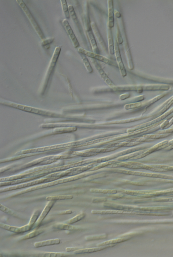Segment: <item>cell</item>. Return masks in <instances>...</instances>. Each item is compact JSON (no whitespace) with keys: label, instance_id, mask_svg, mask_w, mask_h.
Segmentation results:
<instances>
[{"label":"cell","instance_id":"cell-9","mask_svg":"<svg viewBox=\"0 0 173 257\" xmlns=\"http://www.w3.org/2000/svg\"><path fill=\"white\" fill-rule=\"evenodd\" d=\"M1 228L16 233H26L32 230L30 226L28 224L22 227H17L8 225L3 223L0 224Z\"/></svg>","mask_w":173,"mask_h":257},{"label":"cell","instance_id":"cell-35","mask_svg":"<svg viewBox=\"0 0 173 257\" xmlns=\"http://www.w3.org/2000/svg\"><path fill=\"white\" fill-rule=\"evenodd\" d=\"M77 130V128L75 127L57 128L54 129L53 132L56 133H64L74 132Z\"/></svg>","mask_w":173,"mask_h":257},{"label":"cell","instance_id":"cell-33","mask_svg":"<svg viewBox=\"0 0 173 257\" xmlns=\"http://www.w3.org/2000/svg\"><path fill=\"white\" fill-rule=\"evenodd\" d=\"M41 213L40 211L37 210L33 214L28 224V225L30 226L32 229L33 228V226L37 221L38 219L39 218Z\"/></svg>","mask_w":173,"mask_h":257},{"label":"cell","instance_id":"cell-17","mask_svg":"<svg viewBox=\"0 0 173 257\" xmlns=\"http://www.w3.org/2000/svg\"><path fill=\"white\" fill-rule=\"evenodd\" d=\"M115 245H114V244H113V245L99 247L97 248L85 249H81L74 251V254H79L86 253H93L102 251L105 249L113 247Z\"/></svg>","mask_w":173,"mask_h":257},{"label":"cell","instance_id":"cell-41","mask_svg":"<svg viewBox=\"0 0 173 257\" xmlns=\"http://www.w3.org/2000/svg\"><path fill=\"white\" fill-rule=\"evenodd\" d=\"M61 2L62 6V9L66 18L67 19H69L70 18V14L69 9V7L67 5V3L66 0H61Z\"/></svg>","mask_w":173,"mask_h":257},{"label":"cell","instance_id":"cell-34","mask_svg":"<svg viewBox=\"0 0 173 257\" xmlns=\"http://www.w3.org/2000/svg\"><path fill=\"white\" fill-rule=\"evenodd\" d=\"M120 173L128 175L149 176V174L141 172L133 171L124 170H119L117 171Z\"/></svg>","mask_w":173,"mask_h":257},{"label":"cell","instance_id":"cell-4","mask_svg":"<svg viewBox=\"0 0 173 257\" xmlns=\"http://www.w3.org/2000/svg\"><path fill=\"white\" fill-rule=\"evenodd\" d=\"M61 178L60 177H56L50 178H44L39 180H37L36 181H32L28 183L20 184L17 186H11L6 188H4L3 189H1L0 190V192H4L8 191H12L17 190V189H20L21 188H25L27 187H30L34 185L39 184H40L48 183L49 182H52V181L58 180L59 179H61Z\"/></svg>","mask_w":173,"mask_h":257},{"label":"cell","instance_id":"cell-2","mask_svg":"<svg viewBox=\"0 0 173 257\" xmlns=\"http://www.w3.org/2000/svg\"><path fill=\"white\" fill-rule=\"evenodd\" d=\"M83 142L81 141H76L64 143V144L42 147L38 148L25 150H23L19 153H18L17 154L20 155H26L33 153L44 152V151H46L60 149L66 148H67V147H75L79 145L83 144Z\"/></svg>","mask_w":173,"mask_h":257},{"label":"cell","instance_id":"cell-43","mask_svg":"<svg viewBox=\"0 0 173 257\" xmlns=\"http://www.w3.org/2000/svg\"><path fill=\"white\" fill-rule=\"evenodd\" d=\"M90 191L93 193H98L104 194H116L117 191L115 190H107V189H92Z\"/></svg>","mask_w":173,"mask_h":257},{"label":"cell","instance_id":"cell-7","mask_svg":"<svg viewBox=\"0 0 173 257\" xmlns=\"http://www.w3.org/2000/svg\"><path fill=\"white\" fill-rule=\"evenodd\" d=\"M75 156L73 155H51L49 156H47L42 158L39 159H37L33 162L28 163L27 165H26L23 167L24 168H27L32 166L36 165L37 164H39L43 162L49 160H61L66 159H69L75 157Z\"/></svg>","mask_w":173,"mask_h":257},{"label":"cell","instance_id":"cell-19","mask_svg":"<svg viewBox=\"0 0 173 257\" xmlns=\"http://www.w3.org/2000/svg\"><path fill=\"white\" fill-rule=\"evenodd\" d=\"M61 242V239H53L36 242L34 244V246L36 248H39L47 246L59 245V244H60Z\"/></svg>","mask_w":173,"mask_h":257},{"label":"cell","instance_id":"cell-14","mask_svg":"<svg viewBox=\"0 0 173 257\" xmlns=\"http://www.w3.org/2000/svg\"><path fill=\"white\" fill-rule=\"evenodd\" d=\"M91 213L93 214H135V212L131 210H92Z\"/></svg>","mask_w":173,"mask_h":257},{"label":"cell","instance_id":"cell-30","mask_svg":"<svg viewBox=\"0 0 173 257\" xmlns=\"http://www.w3.org/2000/svg\"><path fill=\"white\" fill-rule=\"evenodd\" d=\"M118 167H124L126 168H130V169H141L140 167L130 165L126 162H120L115 164H112V165L109 166V167L111 168H114Z\"/></svg>","mask_w":173,"mask_h":257},{"label":"cell","instance_id":"cell-39","mask_svg":"<svg viewBox=\"0 0 173 257\" xmlns=\"http://www.w3.org/2000/svg\"><path fill=\"white\" fill-rule=\"evenodd\" d=\"M95 164L94 163H91L90 165L86 166L73 168L67 170L66 171L68 172L79 171L82 172L91 169V168L95 165Z\"/></svg>","mask_w":173,"mask_h":257},{"label":"cell","instance_id":"cell-27","mask_svg":"<svg viewBox=\"0 0 173 257\" xmlns=\"http://www.w3.org/2000/svg\"><path fill=\"white\" fill-rule=\"evenodd\" d=\"M129 239L130 238H125L109 240V241H105L102 243L97 244V246L100 247L113 245V244H114L124 242L126 241H127V240Z\"/></svg>","mask_w":173,"mask_h":257},{"label":"cell","instance_id":"cell-45","mask_svg":"<svg viewBox=\"0 0 173 257\" xmlns=\"http://www.w3.org/2000/svg\"><path fill=\"white\" fill-rule=\"evenodd\" d=\"M173 113V108L170 109V110L169 111L166 113H164V114H163L161 116H160L157 119H154L153 120L154 123L155 124L156 123H158V122L161 121L162 120H163L164 119H165L167 117H168V116H169L170 114H171V113Z\"/></svg>","mask_w":173,"mask_h":257},{"label":"cell","instance_id":"cell-28","mask_svg":"<svg viewBox=\"0 0 173 257\" xmlns=\"http://www.w3.org/2000/svg\"><path fill=\"white\" fill-rule=\"evenodd\" d=\"M120 147H114L110 148H106L103 149H94L87 150L84 151L86 153H105L111 152V151L115 150L119 148Z\"/></svg>","mask_w":173,"mask_h":257},{"label":"cell","instance_id":"cell-48","mask_svg":"<svg viewBox=\"0 0 173 257\" xmlns=\"http://www.w3.org/2000/svg\"><path fill=\"white\" fill-rule=\"evenodd\" d=\"M69 9L70 14L71 17L73 19L75 24H79V22L78 20L77 16L76 15L75 13L74 10V7L73 6L69 5Z\"/></svg>","mask_w":173,"mask_h":257},{"label":"cell","instance_id":"cell-22","mask_svg":"<svg viewBox=\"0 0 173 257\" xmlns=\"http://www.w3.org/2000/svg\"><path fill=\"white\" fill-rule=\"evenodd\" d=\"M108 50L111 55L114 54V43L113 40L112 32L111 28H109L108 29Z\"/></svg>","mask_w":173,"mask_h":257},{"label":"cell","instance_id":"cell-47","mask_svg":"<svg viewBox=\"0 0 173 257\" xmlns=\"http://www.w3.org/2000/svg\"><path fill=\"white\" fill-rule=\"evenodd\" d=\"M0 210L2 212L10 215V216H15V214L13 211L6 207V206L1 204H0Z\"/></svg>","mask_w":173,"mask_h":257},{"label":"cell","instance_id":"cell-12","mask_svg":"<svg viewBox=\"0 0 173 257\" xmlns=\"http://www.w3.org/2000/svg\"><path fill=\"white\" fill-rule=\"evenodd\" d=\"M61 48L59 47H56L55 49L51 62L49 67V69L46 75V79L48 80L50 78L54 68L56 64L59 56Z\"/></svg>","mask_w":173,"mask_h":257},{"label":"cell","instance_id":"cell-8","mask_svg":"<svg viewBox=\"0 0 173 257\" xmlns=\"http://www.w3.org/2000/svg\"><path fill=\"white\" fill-rule=\"evenodd\" d=\"M114 43V54L118 66L122 76L124 77L126 75V71L122 60L119 44L117 43L116 39L115 40Z\"/></svg>","mask_w":173,"mask_h":257},{"label":"cell","instance_id":"cell-11","mask_svg":"<svg viewBox=\"0 0 173 257\" xmlns=\"http://www.w3.org/2000/svg\"><path fill=\"white\" fill-rule=\"evenodd\" d=\"M62 23L66 32L72 43L74 47L75 48H78L79 47V44L68 21L67 19H65L63 20Z\"/></svg>","mask_w":173,"mask_h":257},{"label":"cell","instance_id":"cell-42","mask_svg":"<svg viewBox=\"0 0 173 257\" xmlns=\"http://www.w3.org/2000/svg\"><path fill=\"white\" fill-rule=\"evenodd\" d=\"M81 57L84 66H85L86 67V68L88 72L89 73H92L93 72V70L92 67L89 62V61L88 58L83 54L81 55Z\"/></svg>","mask_w":173,"mask_h":257},{"label":"cell","instance_id":"cell-44","mask_svg":"<svg viewBox=\"0 0 173 257\" xmlns=\"http://www.w3.org/2000/svg\"><path fill=\"white\" fill-rule=\"evenodd\" d=\"M109 138H105L102 139H97L96 140H94V141H92L90 142H86L85 143H83V144L79 145L76 147H83L87 146L88 145H91L92 144H95V143H98L99 142H103L105 140L108 139Z\"/></svg>","mask_w":173,"mask_h":257},{"label":"cell","instance_id":"cell-54","mask_svg":"<svg viewBox=\"0 0 173 257\" xmlns=\"http://www.w3.org/2000/svg\"><path fill=\"white\" fill-rule=\"evenodd\" d=\"M72 212V211L70 210H69L60 212L59 213H58L57 214L58 215H63L71 214Z\"/></svg>","mask_w":173,"mask_h":257},{"label":"cell","instance_id":"cell-55","mask_svg":"<svg viewBox=\"0 0 173 257\" xmlns=\"http://www.w3.org/2000/svg\"><path fill=\"white\" fill-rule=\"evenodd\" d=\"M142 104L141 103H137L134 104H130L129 105L130 108H135L141 107Z\"/></svg>","mask_w":173,"mask_h":257},{"label":"cell","instance_id":"cell-15","mask_svg":"<svg viewBox=\"0 0 173 257\" xmlns=\"http://www.w3.org/2000/svg\"><path fill=\"white\" fill-rule=\"evenodd\" d=\"M91 60L92 63V64H93L94 66L97 71H98V72L99 74V75L100 76L102 77V78L104 80V81L105 82L108 84V85L110 86H112L113 87V82L111 81V80L109 78L107 75L105 74L104 71L102 69V67H101L100 65L98 64V62H97L96 60L92 58L91 59Z\"/></svg>","mask_w":173,"mask_h":257},{"label":"cell","instance_id":"cell-20","mask_svg":"<svg viewBox=\"0 0 173 257\" xmlns=\"http://www.w3.org/2000/svg\"><path fill=\"white\" fill-rule=\"evenodd\" d=\"M90 27L87 29V31L88 38L90 41L93 51L94 53L99 54V50L97 45L94 34L92 32L91 27Z\"/></svg>","mask_w":173,"mask_h":257},{"label":"cell","instance_id":"cell-51","mask_svg":"<svg viewBox=\"0 0 173 257\" xmlns=\"http://www.w3.org/2000/svg\"><path fill=\"white\" fill-rule=\"evenodd\" d=\"M53 38H50L48 39H45L42 42V45L43 46H48L50 44L53 43L54 40Z\"/></svg>","mask_w":173,"mask_h":257},{"label":"cell","instance_id":"cell-10","mask_svg":"<svg viewBox=\"0 0 173 257\" xmlns=\"http://www.w3.org/2000/svg\"><path fill=\"white\" fill-rule=\"evenodd\" d=\"M56 201H49L45 206L43 211L41 213L39 218L38 219L37 221L34 226H33V228L36 229L38 228L42 222H43L46 217L47 216L50 212V210H51L53 207L55 203H56Z\"/></svg>","mask_w":173,"mask_h":257},{"label":"cell","instance_id":"cell-13","mask_svg":"<svg viewBox=\"0 0 173 257\" xmlns=\"http://www.w3.org/2000/svg\"><path fill=\"white\" fill-rule=\"evenodd\" d=\"M91 26L93 32L94 34L96 37L97 39H98L101 47H102L105 52L107 53L108 50L106 45H105L103 38L101 35L96 24L94 22H92L91 23Z\"/></svg>","mask_w":173,"mask_h":257},{"label":"cell","instance_id":"cell-53","mask_svg":"<svg viewBox=\"0 0 173 257\" xmlns=\"http://www.w3.org/2000/svg\"><path fill=\"white\" fill-rule=\"evenodd\" d=\"M169 123L170 121L168 120L164 121L163 123L161 124V125H160V128L162 129H164Z\"/></svg>","mask_w":173,"mask_h":257},{"label":"cell","instance_id":"cell-24","mask_svg":"<svg viewBox=\"0 0 173 257\" xmlns=\"http://www.w3.org/2000/svg\"><path fill=\"white\" fill-rule=\"evenodd\" d=\"M69 255L64 252H44L39 254L37 256L42 257H64Z\"/></svg>","mask_w":173,"mask_h":257},{"label":"cell","instance_id":"cell-26","mask_svg":"<svg viewBox=\"0 0 173 257\" xmlns=\"http://www.w3.org/2000/svg\"><path fill=\"white\" fill-rule=\"evenodd\" d=\"M54 229L60 230L73 231L77 230L78 229L77 227L71 225L64 223H59L55 224L53 226Z\"/></svg>","mask_w":173,"mask_h":257},{"label":"cell","instance_id":"cell-5","mask_svg":"<svg viewBox=\"0 0 173 257\" xmlns=\"http://www.w3.org/2000/svg\"><path fill=\"white\" fill-rule=\"evenodd\" d=\"M68 182V180L67 178L64 179H63L56 180L52 181V182H48L47 183H46L44 184L39 185V186H37L35 187H31L28 189H26L18 193H16L15 194L12 196L11 197H14L18 196L21 195L23 194L32 191L39 190V189L45 188L55 186V185L63 184Z\"/></svg>","mask_w":173,"mask_h":257},{"label":"cell","instance_id":"cell-23","mask_svg":"<svg viewBox=\"0 0 173 257\" xmlns=\"http://www.w3.org/2000/svg\"><path fill=\"white\" fill-rule=\"evenodd\" d=\"M142 143V142L116 143L109 144L105 147L110 148L114 147H131L141 144Z\"/></svg>","mask_w":173,"mask_h":257},{"label":"cell","instance_id":"cell-32","mask_svg":"<svg viewBox=\"0 0 173 257\" xmlns=\"http://www.w3.org/2000/svg\"><path fill=\"white\" fill-rule=\"evenodd\" d=\"M98 153H86L84 152H79V151H69L68 152L65 153L64 155H74L79 156L83 157H88L92 156H94L98 154Z\"/></svg>","mask_w":173,"mask_h":257},{"label":"cell","instance_id":"cell-37","mask_svg":"<svg viewBox=\"0 0 173 257\" xmlns=\"http://www.w3.org/2000/svg\"><path fill=\"white\" fill-rule=\"evenodd\" d=\"M86 216V214L82 213L77 215V216L72 218L66 222V224L71 225L81 220Z\"/></svg>","mask_w":173,"mask_h":257},{"label":"cell","instance_id":"cell-16","mask_svg":"<svg viewBox=\"0 0 173 257\" xmlns=\"http://www.w3.org/2000/svg\"><path fill=\"white\" fill-rule=\"evenodd\" d=\"M108 22L109 28H112L114 25V17L113 0H108Z\"/></svg>","mask_w":173,"mask_h":257},{"label":"cell","instance_id":"cell-46","mask_svg":"<svg viewBox=\"0 0 173 257\" xmlns=\"http://www.w3.org/2000/svg\"><path fill=\"white\" fill-rule=\"evenodd\" d=\"M107 237V235L105 234H104L98 235L87 236H86L85 237V239L86 240H87V241H92V240H95L105 239Z\"/></svg>","mask_w":173,"mask_h":257},{"label":"cell","instance_id":"cell-29","mask_svg":"<svg viewBox=\"0 0 173 257\" xmlns=\"http://www.w3.org/2000/svg\"><path fill=\"white\" fill-rule=\"evenodd\" d=\"M44 230L43 229L36 230L31 232L23 237L21 240H26L35 238L43 233Z\"/></svg>","mask_w":173,"mask_h":257},{"label":"cell","instance_id":"cell-3","mask_svg":"<svg viewBox=\"0 0 173 257\" xmlns=\"http://www.w3.org/2000/svg\"><path fill=\"white\" fill-rule=\"evenodd\" d=\"M16 2L18 3L19 6L22 8L24 13L26 15L33 27L40 38L43 40L45 39V37L42 31L38 24L37 22L34 18H33V15L26 4H25L23 0H17Z\"/></svg>","mask_w":173,"mask_h":257},{"label":"cell","instance_id":"cell-31","mask_svg":"<svg viewBox=\"0 0 173 257\" xmlns=\"http://www.w3.org/2000/svg\"><path fill=\"white\" fill-rule=\"evenodd\" d=\"M72 195H63L48 197L46 198V200L48 201H56L57 200H71L73 198Z\"/></svg>","mask_w":173,"mask_h":257},{"label":"cell","instance_id":"cell-57","mask_svg":"<svg viewBox=\"0 0 173 257\" xmlns=\"http://www.w3.org/2000/svg\"><path fill=\"white\" fill-rule=\"evenodd\" d=\"M115 15L116 17L117 18H120L121 17V14L119 11H117V12H115Z\"/></svg>","mask_w":173,"mask_h":257},{"label":"cell","instance_id":"cell-40","mask_svg":"<svg viewBox=\"0 0 173 257\" xmlns=\"http://www.w3.org/2000/svg\"><path fill=\"white\" fill-rule=\"evenodd\" d=\"M171 134H146L143 136V137L146 139H162L169 136Z\"/></svg>","mask_w":173,"mask_h":257},{"label":"cell","instance_id":"cell-6","mask_svg":"<svg viewBox=\"0 0 173 257\" xmlns=\"http://www.w3.org/2000/svg\"><path fill=\"white\" fill-rule=\"evenodd\" d=\"M78 52L80 54L83 55L91 58L103 62L106 64L112 66H116L114 63L108 58L99 54L92 52L82 48H79L78 49Z\"/></svg>","mask_w":173,"mask_h":257},{"label":"cell","instance_id":"cell-25","mask_svg":"<svg viewBox=\"0 0 173 257\" xmlns=\"http://www.w3.org/2000/svg\"><path fill=\"white\" fill-rule=\"evenodd\" d=\"M81 172L79 171L68 172L66 171L64 172H58L54 173L49 175L46 176V178H50L53 177H60L62 178L63 177L71 176L77 175L81 173Z\"/></svg>","mask_w":173,"mask_h":257},{"label":"cell","instance_id":"cell-52","mask_svg":"<svg viewBox=\"0 0 173 257\" xmlns=\"http://www.w3.org/2000/svg\"><path fill=\"white\" fill-rule=\"evenodd\" d=\"M173 132V128L167 129L166 130H163L159 131L156 133V134H170Z\"/></svg>","mask_w":173,"mask_h":257},{"label":"cell","instance_id":"cell-56","mask_svg":"<svg viewBox=\"0 0 173 257\" xmlns=\"http://www.w3.org/2000/svg\"><path fill=\"white\" fill-rule=\"evenodd\" d=\"M80 249H81V248L78 247H67L66 248V251L67 252H70L75 251Z\"/></svg>","mask_w":173,"mask_h":257},{"label":"cell","instance_id":"cell-18","mask_svg":"<svg viewBox=\"0 0 173 257\" xmlns=\"http://www.w3.org/2000/svg\"><path fill=\"white\" fill-rule=\"evenodd\" d=\"M168 141L166 140L162 142L161 143H159L158 144L155 145L153 147H152L151 149H150L148 150L147 151L144 153H143L141 155H137V156L135 157L132 159H138L144 158L147 155L155 152V151H157V149L160 148V147L167 144H168Z\"/></svg>","mask_w":173,"mask_h":257},{"label":"cell","instance_id":"cell-50","mask_svg":"<svg viewBox=\"0 0 173 257\" xmlns=\"http://www.w3.org/2000/svg\"><path fill=\"white\" fill-rule=\"evenodd\" d=\"M116 40L119 44H122L124 43V39H122L121 34L120 31L119 26H117V38Z\"/></svg>","mask_w":173,"mask_h":257},{"label":"cell","instance_id":"cell-36","mask_svg":"<svg viewBox=\"0 0 173 257\" xmlns=\"http://www.w3.org/2000/svg\"><path fill=\"white\" fill-rule=\"evenodd\" d=\"M120 162L118 161H110L105 162L104 163L100 164V165L98 166H96L94 168H91L89 171H95L101 169V168H103L104 167L110 166L112 165V164H115L118 163H119Z\"/></svg>","mask_w":173,"mask_h":257},{"label":"cell","instance_id":"cell-49","mask_svg":"<svg viewBox=\"0 0 173 257\" xmlns=\"http://www.w3.org/2000/svg\"><path fill=\"white\" fill-rule=\"evenodd\" d=\"M154 139H146L144 138H136L132 139L126 141L128 142H151L154 141Z\"/></svg>","mask_w":173,"mask_h":257},{"label":"cell","instance_id":"cell-1","mask_svg":"<svg viewBox=\"0 0 173 257\" xmlns=\"http://www.w3.org/2000/svg\"><path fill=\"white\" fill-rule=\"evenodd\" d=\"M1 103L6 106L18 109L25 112L35 113L37 115L54 117H64V116L58 114V113L42 110V109L33 107L25 106V105L8 102V101H3V102H1Z\"/></svg>","mask_w":173,"mask_h":257},{"label":"cell","instance_id":"cell-21","mask_svg":"<svg viewBox=\"0 0 173 257\" xmlns=\"http://www.w3.org/2000/svg\"><path fill=\"white\" fill-rule=\"evenodd\" d=\"M124 47L126 55L128 61V66L130 70H133L134 68L131 54L129 47L128 40L125 37V40H124Z\"/></svg>","mask_w":173,"mask_h":257},{"label":"cell","instance_id":"cell-38","mask_svg":"<svg viewBox=\"0 0 173 257\" xmlns=\"http://www.w3.org/2000/svg\"><path fill=\"white\" fill-rule=\"evenodd\" d=\"M145 152V150L138 151V152L125 156L120 157L117 159L118 161H124L130 158H133L137 156L141 155Z\"/></svg>","mask_w":173,"mask_h":257}]
</instances>
